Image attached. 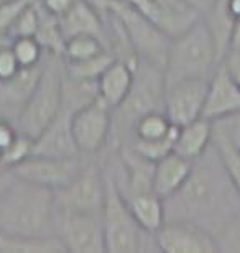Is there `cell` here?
Segmentation results:
<instances>
[{
  "label": "cell",
  "instance_id": "17",
  "mask_svg": "<svg viewBox=\"0 0 240 253\" xmlns=\"http://www.w3.org/2000/svg\"><path fill=\"white\" fill-rule=\"evenodd\" d=\"M42 71V64L37 68L23 69L10 81L0 83V117L12 120L15 124L22 112L25 102L30 97Z\"/></svg>",
  "mask_w": 240,
  "mask_h": 253
},
{
  "label": "cell",
  "instance_id": "6",
  "mask_svg": "<svg viewBox=\"0 0 240 253\" xmlns=\"http://www.w3.org/2000/svg\"><path fill=\"white\" fill-rule=\"evenodd\" d=\"M165 102V78L163 69L156 68L146 61H140L135 69L134 84L129 95L119 107L114 110L119 115V120L114 119L112 136L117 148L122 143H127L132 136V125L139 117L151 110H163Z\"/></svg>",
  "mask_w": 240,
  "mask_h": 253
},
{
  "label": "cell",
  "instance_id": "23",
  "mask_svg": "<svg viewBox=\"0 0 240 253\" xmlns=\"http://www.w3.org/2000/svg\"><path fill=\"white\" fill-rule=\"evenodd\" d=\"M178 128V125L171 124V120L166 117L163 110H151L144 114L132 125V138L135 140H161L165 136L171 135Z\"/></svg>",
  "mask_w": 240,
  "mask_h": 253
},
{
  "label": "cell",
  "instance_id": "8",
  "mask_svg": "<svg viewBox=\"0 0 240 253\" xmlns=\"http://www.w3.org/2000/svg\"><path fill=\"white\" fill-rule=\"evenodd\" d=\"M56 206L61 214L102 215L105 202V174L99 163H88L81 173L66 186L54 191Z\"/></svg>",
  "mask_w": 240,
  "mask_h": 253
},
{
  "label": "cell",
  "instance_id": "1",
  "mask_svg": "<svg viewBox=\"0 0 240 253\" xmlns=\"http://www.w3.org/2000/svg\"><path fill=\"white\" fill-rule=\"evenodd\" d=\"M163 202L166 220L191 222L214 235L240 212V197L214 145L194 160L186 183Z\"/></svg>",
  "mask_w": 240,
  "mask_h": 253
},
{
  "label": "cell",
  "instance_id": "36",
  "mask_svg": "<svg viewBox=\"0 0 240 253\" xmlns=\"http://www.w3.org/2000/svg\"><path fill=\"white\" fill-rule=\"evenodd\" d=\"M155 2L160 5L161 8H165L166 12H170V13H178V15L196 13L194 10H191L190 7H188V5L183 2V0H155Z\"/></svg>",
  "mask_w": 240,
  "mask_h": 253
},
{
  "label": "cell",
  "instance_id": "30",
  "mask_svg": "<svg viewBox=\"0 0 240 253\" xmlns=\"http://www.w3.org/2000/svg\"><path fill=\"white\" fill-rule=\"evenodd\" d=\"M32 155H33V138H30V136L23 133H18L13 143L8 146V150L0 156V165L7 166V168H13V166L22 163L23 160H27Z\"/></svg>",
  "mask_w": 240,
  "mask_h": 253
},
{
  "label": "cell",
  "instance_id": "31",
  "mask_svg": "<svg viewBox=\"0 0 240 253\" xmlns=\"http://www.w3.org/2000/svg\"><path fill=\"white\" fill-rule=\"evenodd\" d=\"M221 252L240 253V212L216 232Z\"/></svg>",
  "mask_w": 240,
  "mask_h": 253
},
{
  "label": "cell",
  "instance_id": "10",
  "mask_svg": "<svg viewBox=\"0 0 240 253\" xmlns=\"http://www.w3.org/2000/svg\"><path fill=\"white\" fill-rule=\"evenodd\" d=\"M84 156H43L32 155L22 163L13 166L12 171L15 178L28 181L32 184L42 186L51 191H59L66 188L84 168Z\"/></svg>",
  "mask_w": 240,
  "mask_h": 253
},
{
  "label": "cell",
  "instance_id": "35",
  "mask_svg": "<svg viewBox=\"0 0 240 253\" xmlns=\"http://www.w3.org/2000/svg\"><path fill=\"white\" fill-rule=\"evenodd\" d=\"M76 0H38V5L45 12L53 15V17L59 18L73 7Z\"/></svg>",
  "mask_w": 240,
  "mask_h": 253
},
{
  "label": "cell",
  "instance_id": "25",
  "mask_svg": "<svg viewBox=\"0 0 240 253\" xmlns=\"http://www.w3.org/2000/svg\"><path fill=\"white\" fill-rule=\"evenodd\" d=\"M212 145L216 148L219 158H221L224 168H226L229 178H231L234 188H236L240 197V153L234 148L229 138L224 135V131L216 124H214Z\"/></svg>",
  "mask_w": 240,
  "mask_h": 253
},
{
  "label": "cell",
  "instance_id": "32",
  "mask_svg": "<svg viewBox=\"0 0 240 253\" xmlns=\"http://www.w3.org/2000/svg\"><path fill=\"white\" fill-rule=\"evenodd\" d=\"M35 2L37 0H0V35H7L18 15Z\"/></svg>",
  "mask_w": 240,
  "mask_h": 253
},
{
  "label": "cell",
  "instance_id": "28",
  "mask_svg": "<svg viewBox=\"0 0 240 253\" xmlns=\"http://www.w3.org/2000/svg\"><path fill=\"white\" fill-rule=\"evenodd\" d=\"M178 128H180V126H178ZM178 128L173 131L171 135H168V136H165V138H161V140L145 141V140L132 138V140L127 141V145H129L130 148L135 151V153L144 156L145 160L151 161V163H156L158 160L165 158L166 155H170L171 151H175V140H176V135H178ZM122 145H124V143H122Z\"/></svg>",
  "mask_w": 240,
  "mask_h": 253
},
{
  "label": "cell",
  "instance_id": "19",
  "mask_svg": "<svg viewBox=\"0 0 240 253\" xmlns=\"http://www.w3.org/2000/svg\"><path fill=\"white\" fill-rule=\"evenodd\" d=\"M64 38L74 35H96L104 42L105 17L104 12L89 0H76L74 5L58 18ZM105 44V43H104Z\"/></svg>",
  "mask_w": 240,
  "mask_h": 253
},
{
  "label": "cell",
  "instance_id": "42",
  "mask_svg": "<svg viewBox=\"0 0 240 253\" xmlns=\"http://www.w3.org/2000/svg\"><path fill=\"white\" fill-rule=\"evenodd\" d=\"M209 2H211V3H212V2H216V0H209Z\"/></svg>",
  "mask_w": 240,
  "mask_h": 253
},
{
  "label": "cell",
  "instance_id": "40",
  "mask_svg": "<svg viewBox=\"0 0 240 253\" xmlns=\"http://www.w3.org/2000/svg\"><path fill=\"white\" fill-rule=\"evenodd\" d=\"M183 2H185L191 10H194L196 13L201 15V17L206 15L209 7H211V2H209V0H183Z\"/></svg>",
  "mask_w": 240,
  "mask_h": 253
},
{
  "label": "cell",
  "instance_id": "9",
  "mask_svg": "<svg viewBox=\"0 0 240 253\" xmlns=\"http://www.w3.org/2000/svg\"><path fill=\"white\" fill-rule=\"evenodd\" d=\"M114 110L97 97L93 102L76 109L71 115V133L79 153L94 156L110 141Z\"/></svg>",
  "mask_w": 240,
  "mask_h": 253
},
{
  "label": "cell",
  "instance_id": "29",
  "mask_svg": "<svg viewBox=\"0 0 240 253\" xmlns=\"http://www.w3.org/2000/svg\"><path fill=\"white\" fill-rule=\"evenodd\" d=\"M40 23H42V10H40L38 0L33 5H30L18 15L17 20L8 28L7 37L10 40L20 37H37Z\"/></svg>",
  "mask_w": 240,
  "mask_h": 253
},
{
  "label": "cell",
  "instance_id": "21",
  "mask_svg": "<svg viewBox=\"0 0 240 253\" xmlns=\"http://www.w3.org/2000/svg\"><path fill=\"white\" fill-rule=\"evenodd\" d=\"M130 214L134 215L135 222L148 234L155 235L160 227L166 222L165 202L158 197L153 191L137 192L129 197H124Z\"/></svg>",
  "mask_w": 240,
  "mask_h": 253
},
{
  "label": "cell",
  "instance_id": "4",
  "mask_svg": "<svg viewBox=\"0 0 240 253\" xmlns=\"http://www.w3.org/2000/svg\"><path fill=\"white\" fill-rule=\"evenodd\" d=\"M64 102V63L63 58L47 53L38 81L20 112L17 128L20 133L37 138L58 117Z\"/></svg>",
  "mask_w": 240,
  "mask_h": 253
},
{
  "label": "cell",
  "instance_id": "33",
  "mask_svg": "<svg viewBox=\"0 0 240 253\" xmlns=\"http://www.w3.org/2000/svg\"><path fill=\"white\" fill-rule=\"evenodd\" d=\"M10 43H5L0 46V83L2 81H10L22 71L17 58H15V54L12 51Z\"/></svg>",
  "mask_w": 240,
  "mask_h": 253
},
{
  "label": "cell",
  "instance_id": "34",
  "mask_svg": "<svg viewBox=\"0 0 240 253\" xmlns=\"http://www.w3.org/2000/svg\"><path fill=\"white\" fill-rule=\"evenodd\" d=\"M214 124L224 131V135L229 138L232 146L240 153V112L229 115L226 119L216 120Z\"/></svg>",
  "mask_w": 240,
  "mask_h": 253
},
{
  "label": "cell",
  "instance_id": "15",
  "mask_svg": "<svg viewBox=\"0 0 240 253\" xmlns=\"http://www.w3.org/2000/svg\"><path fill=\"white\" fill-rule=\"evenodd\" d=\"M74 110L73 105L63 102V109L58 117L33 140V155L59 156V158L83 156L71 133V115Z\"/></svg>",
  "mask_w": 240,
  "mask_h": 253
},
{
  "label": "cell",
  "instance_id": "16",
  "mask_svg": "<svg viewBox=\"0 0 240 253\" xmlns=\"http://www.w3.org/2000/svg\"><path fill=\"white\" fill-rule=\"evenodd\" d=\"M135 69L124 59H114L97 79V97L107 107L115 110L129 95L134 84Z\"/></svg>",
  "mask_w": 240,
  "mask_h": 253
},
{
  "label": "cell",
  "instance_id": "20",
  "mask_svg": "<svg viewBox=\"0 0 240 253\" xmlns=\"http://www.w3.org/2000/svg\"><path fill=\"white\" fill-rule=\"evenodd\" d=\"M212 133L214 122L204 117L181 125L175 140V151L188 160H197L212 145Z\"/></svg>",
  "mask_w": 240,
  "mask_h": 253
},
{
  "label": "cell",
  "instance_id": "11",
  "mask_svg": "<svg viewBox=\"0 0 240 253\" xmlns=\"http://www.w3.org/2000/svg\"><path fill=\"white\" fill-rule=\"evenodd\" d=\"M158 252L163 253H219L216 235L201 225L183 220H166L155 234Z\"/></svg>",
  "mask_w": 240,
  "mask_h": 253
},
{
  "label": "cell",
  "instance_id": "13",
  "mask_svg": "<svg viewBox=\"0 0 240 253\" xmlns=\"http://www.w3.org/2000/svg\"><path fill=\"white\" fill-rule=\"evenodd\" d=\"M209 79L181 81L165 87L163 112L178 126L202 117Z\"/></svg>",
  "mask_w": 240,
  "mask_h": 253
},
{
  "label": "cell",
  "instance_id": "22",
  "mask_svg": "<svg viewBox=\"0 0 240 253\" xmlns=\"http://www.w3.org/2000/svg\"><path fill=\"white\" fill-rule=\"evenodd\" d=\"M127 2L170 38L178 37L180 33L190 28L196 20L201 18V15L197 13H170L165 8H161L155 0H127Z\"/></svg>",
  "mask_w": 240,
  "mask_h": 253
},
{
  "label": "cell",
  "instance_id": "27",
  "mask_svg": "<svg viewBox=\"0 0 240 253\" xmlns=\"http://www.w3.org/2000/svg\"><path fill=\"white\" fill-rule=\"evenodd\" d=\"M114 56L105 51L99 54L96 58L86 59V61H79V63H64V73L69 76V78L74 79H81V81H94L97 83L99 76L102 74L107 66L114 61Z\"/></svg>",
  "mask_w": 240,
  "mask_h": 253
},
{
  "label": "cell",
  "instance_id": "3",
  "mask_svg": "<svg viewBox=\"0 0 240 253\" xmlns=\"http://www.w3.org/2000/svg\"><path fill=\"white\" fill-rule=\"evenodd\" d=\"M221 63L217 44L201 17L188 30L171 38L163 68L165 87L181 81L209 79Z\"/></svg>",
  "mask_w": 240,
  "mask_h": 253
},
{
  "label": "cell",
  "instance_id": "2",
  "mask_svg": "<svg viewBox=\"0 0 240 253\" xmlns=\"http://www.w3.org/2000/svg\"><path fill=\"white\" fill-rule=\"evenodd\" d=\"M54 191L15 178L0 194V235L15 239L58 237Z\"/></svg>",
  "mask_w": 240,
  "mask_h": 253
},
{
  "label": "cell",
  "instance_id": "39",
  "mask_svg": "<svg viewBox=\"0 0 240 253\" xmlns=\"http://www.w3.org/2000/svg\"><path fill=\"white\" fill-rule=\"evenodd\" d=\"M13 179H15V174L12 168H7V166L0 165V194L12 184Z\"/></svg>",
  "mask_w": 240,
  "mask_h": 253
},
{
  "label": "cell",
  "instance_id": "5",
  "mask_svg": "<svg viewBox=\"0 0 240 253\" xmlns=\"http://www.w3.org/2000/svg\"><path fill=\"white\" fill-rule=\"evenodd\" d=\"M105 174V202L102 211L104 224L105 252L110 253H140L158 252L155 235L148 234L137 224L130 214L124 197L112 179L110 173L104 168Z\"/></svg>",
  "mask_w": 240,
  "mask_h": 253
},
{
  "label": "cell",
  "instance_id": "38",
  "mask_svg": "<svg viewBox=\"0 0 240 253\" xmlns=\"http://www.w3.org/2000/svg\"><path fill=\"white\" fill-rule=\"evenodd\" d=\"M229 53H240V17L232 23L231 37H229Z\"/></svg>",
  "mask_w": 240,
  "mask_h": 253
},
{
  "label": "cell",
  "instance_id": "12",
  "mask_svg": "<svg viewBox=\"0 0 240 253\" xmlns=\"http://www.w3.org/2000/svg\"><path fill=\"white\" fill-rule=\"evenodd\" d=\"M58 239L66 252L102 253L105 252L102 215L61 214L58 222Z\"/></svg>",
  "mask_w": 240,
  "mask_h": 253
},
{
  "label": "cell",
  "instance_id": "7",
  "mask_svg": "<svg viewBox=\"0 0 240 253\" xmlns=\"http://www.w3.org/2000/svg\"><path fill=\"white\" fill-rule=\"evenodd\" d=\"M97 7L110 13L124 30L140 61H146L163 69L166 63L171 38L146 20L127 0H104Z\"/></svg>",
  "mask_w": 240,
  "mask_h": 253
},
{
  "label": "cell",
  "instance_id": "14",
  "mask_svg": "<svg viewBox=\"0 0 240 253\" xmlns=\"http://www.w3.org/2000/svg\"><path fill=\"white\" fill-rule=\"evenodd\" d=\"M237 112H240V87L222 61L209 78L202 117L216 122Z\"/></svg>",
  "mask_w": 240,
  "mask_h": 253
},
{
  "label": "cell",
  "instance_id": "18",
  "mask_svg": "<svg viewBox=\"0 0 240 253\" xmlns=\"http://www.w3.org/2000/svg\"><path fill=\"white\" fill-rule=\"evenodd\" d=\"M194 161L188 160L185 156L171 151L165 158L158 160L153 165L151 176V189L153 192L161 197L163 201L173 196L175 192L186 183L188 176L191 174Z\"/></svg>",
  "mask_w": 240,
  "mask_h": 253
},
{
  "label": "cell",
  "instance_id": "41",
  "mask_svg": "<svg viewBox=\"0 0 240 253\" xmlns=\"http://www.w3.org/2000/svg\"><path fill=\"white\" fill-rule=\"evenodd\" d=\"M89 2H93V3H96V5H97V3H100V2H104V0H89Z\"/></svg>",
  "mask_w": 240,
  "mask_h": 253
},
{
  "label": "cell",
  "instance_id": "24",
  "mask_svg": "<svg viewBox=\"0 0 240 253\" xmlns=\"http://www.w3.org/2000/svg\"><path fill=\"white\" fill-rule=\"evenodd\" d=\"M105 51L107 48L102 38L96 35H74V37L66 38L61 58L64 63H79L99 56Z\"/></svg>",
  "mask_w": 240,
  "mask_h": 253
},
{
  "label": "cell",
  "instance_id": "37",
  "mask_svg": "<svg viewBox=\"0 0 240 253\" xmlns=\"http://www.w3.org/2000/svg\"><path fill=\"white\" fill-rule=\"evenodd\" d=\"M224 63L231 71L232 78L236 79V83L240 87V53H229L226 58H224Z\"/></svg>",
  "mask_w": 240,
  "mask_h": 253
},
{
  "label": "cell",
  "instance_id": "26",
  "mask_svg": "<svg viewBox=\"0 0 240 253\" xmlns=\"http://www.w3.org/2000/svg\"><path fill=\"white\" fill-rule=\"evenodd\" d=\"M12 51L17 58L20 68L28 69V68H37L43 63L47 51L43 49L42 43L38 42L35 37H20L13 38L12 43Z\"/></svg>",
  "mask_w": 240,
  "mask_h": 253
}]
</instances>
